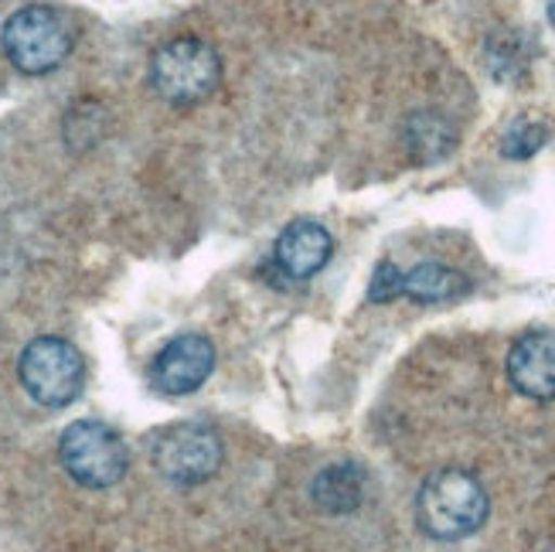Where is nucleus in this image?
I'll use <instances>...</instances> for the list:
<instances>
[{
	"label": "nucleus",
	"mask_w": 555,
	"mask_h": 552,
	"mask_svg": "<svg viewBox=\"0 0 555 552\" xmlns=\"http://www.w3.org/2000/svg\"><path fill=\"white\" fill-rule=\"evenodd\" d=\"M488 491L464 467L429 474L416 495V522L429 539L456 542L474 536L488 522Z\"/></svg>",
	"instance_id": "nucleus-1"
},
{
	"label": "nucleus",
	"mask_w": 555,
	"mask_h": 552,
	"mask_svg": "<svg viewBox=\"0 0 555 552\" xmlns=\"http://www.w3.org/2000/svg\"><path fill=\"white\" fill-rule=\"evenodd\" d=\"M72 41H76V35H72L68 21L44 4L14 11L4 21V31H0V48H4L8 62L17 72H24V76L55 72L68 59Z\"/></svg>",
	"instance_id": "nucleus-2"
},
{
	"label": "nucleus",
	"mask_w": 555,
	"mask_h": 552,
	"mask_svg": "<svg viewBox=\"0 0 555 552\" xmlns=\"http://www.w3.org/2000/svg\"><path fill=\"white\" fill-rule=\"evenodd\" d=\"M17 375L24 393L38 406H44V410H65V406H72L82 396L86 362L72 342L44 334V338H35L21 351Z\"/></svg>",
	"instance_id": "nucleus-3"
},
{
	"label": "nucleus",
	"mask_w": 555,
	"mask_h": 552,
	"mask_svg": "<svg viewBox=\"0 0 555 552\" xmlns=\"http://www.w3.org/2000/svg\"><path fill=\"white\" fill-rule=\"evenodd\" d=\"M222 82V62L198 38H175L151 59V86L171 106H198Z\"/></svg>",
	"instance_id": "nucleus-4"
},
{
	"label": "nucleus",
	"mask_w": 555,
	"mask_h": 552,
	"mask_svg": "<svg viewBox=\"0 0 555 552\" xmlns=\"http://www.w3.org/2000/svg\"><path fill=\"white\" fill-rule=\"evenodd\" d=\"M151 461L160 477L171 485H202L219 474L225 461V447L219 429L202 420H181L154 434Z\"/></svg>",
	"instance_id": "nucleus-5"
},
{
	"label": "nucleus",
	"mask_w": 555,
	"mask_h": 552,
	"mask_svg": "<svg viewBox=\"0 0 555 552\" xmlns=\"http://www.w3.org/2000/svg\"><path fill=\"white\" fill-rule=\"evenodd\" d=\"M59 458L72 482L82 488H113L130 471L124 437L100 420H76L59 440Z\"/></svg>",
	"instance_id": "nucleus-6"
},
{
	"label": "nucleus",
	"mask_w": 555,
	"mask_h": 552,
	"mask_svg": "<svg viewBox=\"0 0 555 552\" xmlns=\"http://www.w3.org/2000/svg\"><path fill=\"white\" fill-rule=\"evenodd\" d=\"M211 369L215 345L205 334H178V338H171L157 351L151 365V382L164 396H191L205 386Z\"/></svg>",
	"instance_id": "nucleus-7"
},
{
	"label": "nucleus",
	"mask_w": 555,
	"mask_h": 552,
	"mask_svg": "<svg viewBox=\"0 0 555 552\" xmlns=\"http://www.w3.org/2000/svg\"><path fill=\"white\" fill-rule=\"evenodd\" d=\"M331 253H334L331 232L313 219H297L280 232L273 246V262L289 280H310L327 267Z\"/></svg>",
	"instance_id": "nucleus-8"
},
{
	"label": "nucleus",
	"mask_w": 555,
	"mask_h": 552,
	"mask_svg": "<svg viewBox=\"0 0 555 552\" xmlns=\"http://www.w3.org/2000/svg\"><path fill=\"white\" fill-rule=\"evenodd\" d=\"M512 386L528 399H555V331H528L508 355Z\"/></svg>",
	"instance_id": "nucleus-9"
},
{
	"label": "nucleus",
	"mask_w": 555,
	"mask_h": 552,
	"mask_svg": "<svg viewBox=\"0 0 555 552\" xmlns=\"http://www.w3.org/2000/svg\"><path fill=\"white\" fill-rule=\"evenodd\" d=\"M470 291V280L443 267V262H420L409 273H402V297L416 300V304H443V300H456Z\"/></svg>",
	"instance_id": "nucleus-10"
},
{
	"label": "nucleus",
	"mask_w": 555,
	"mask_h": 552,
	"mask_svg": "<svg viewBox=\"0 0 555 552\" xmlns=\"http://www.w3.org/2000/svg\"><path fill=\"white\" fill-rule=\"evenodd\" d=\"M313 501L331 512V515H341L361 505V495H365V474H361L354 464H334L327 471L318 474L313 482Z\"/></svg>",
	"instance_id": "nucleus-11"
},
{
	"label": "nucleus",
	"mask_w": 555,
	"mask_h": 552,
	"mask_svg": "<svg viewBox=\"0 0 555 552\" xmlns=\"http://www.w3.org/2000/svg\"><path fill=\"white\" fill-rule=\"evenodd\" d=\"M456 130L447 124L440 113H416L405 124V147L420 164H433L453 151Z\"/></svg>",
	"instance_id": "nucleus-12"
},
{
	"label": "nucleus",
	"mask_w": 555,
	"mask_h": 552,
	"mask_svg": "<svg viewBox=\"0 0 555 552\" xmlns=\"http://www.w3.org/2000/svg\"><path fill=\"white\" fill-rule=\"evenodd\" d=\"M545 127L542 124H518L508 137H504L501 143V154L504 157H512V161H525V157H532L545 147Z\"/></svg>",
	"instance_id": "nucleus-13"
},
{
	"label": "nucleus",
	"mask_w": 555,
	"mask_h": 552,
	"mask_svg": "<svg viewBox=\"0 0 555 552\" xmlns=\"http://www.w3.org/2000/svg\"><path fill=\"white\" fill-rule=\"evenodd\" d=\"M396 297H402V270L396 267V262H382V267L375 270V277H372L369 300L372 304H389Z\"/></svg>",
	"instance_id": "nucleus-14"
},
{
	"label": "nucleus",
	"mask_w": 555,
	"mask_h": 552,
	"mask_svg": "<svg viewBox=\"0 0 555 552\" xmlns=\"http://www.w3.org/2000/svg\"><path fill=\"white\" fill-rule=\"evenodd\" d=\"M548 17H552V24H555V0H552V4H548Z\"/></svg>",
	"instance_id": "nucleus-15"
}]
</instances>
